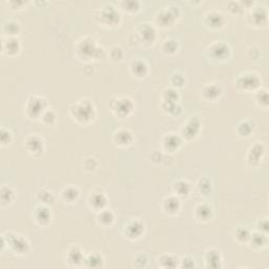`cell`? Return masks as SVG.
I'll use <instances>...</instances> for the list:
<instances>
[{
    "mask_svg": "<svg viewBox=\"0 0 269 269\" xmlns=\"http://www.w3.org/2000/svg\"><path fill=\"white\" fill-rule=\"evenodd\" d=\"M247 245L254 251H262L268 246V234L256 231L252 232L251 238L248 240Z\"/></svg>",
    "mask_w": 269,
    "mask_h": 269,
    "instance_id": "83f0119b",
    "label": "cell"
},
{
    "mask_svg": "<svg viewBox=\"0 0 269 269\" xmlns=\"http://www.w3.org/2000/svg\"><path fill=\"white\" fill-rule=\"evenodd\" d=\"M24 148L29 155L39 158L46 152V141L38 134H30L24 139Z\"/></svg>",
    "mask_w": 269,
    "mask_h": 269,
    "instance_id": "4fadbf2b",
    "label": "cell"
},
{
    "mask_svg": "<svg viewBox=\"0 0 269 269\" xmlns=\"http://www.w3.org/2000/svg\"><path fill=\"white\" fill-rule=\"evenodd\" d=\"M201 98L208 102H216L218 101L223 95V89L220 85L216 82H211V84H206L200 90Z\"/></svg>",
    "mask_w": 269,
    "mask_h": 269,
    "instance_id": "7402d4cb",
    "label": "cell"
},
{
    "mask_svg": "<svg viewBox=\"0 0 269 269\" xmlns=\"http://www.w3.org/2000/svg\"><path fill=\"white\" fill-rule=\"evenodd\" d=\"M251 234H252V231L248 230L247 227L238 226L237 229L234 231V240L241 245H244V244L247 245L248 240H250L251 238Z\"/></svg>",
    "mask_w": 269,
    "mask_h": 269,
    "instance_id": "ab89813d",
    "label": "cell"
},
{
    "mask_svg": "<svg viewBox=\"0 0 269 269\" xmlns=\"http://www.w3.org/2000/svg\"><path fill=\"white\" fill-rule=\"evenodd\" d=\"M69 114L72 120L79 126H89L96 120L97 108L91 99L81 98L70 106Z\"/></svg>",
    "mask_w": 269,
    "mask_h": 269,
    "instance_id": "7a4b0ae2",
    "label": "cell"
},
{
    "mask_svg": "<svg viewBox=\"0 0 269 269\" xmlns=\"http://www.w3.org/2000/svg\"><path fill=\"white\" fill-rule=\"evenodd\" d=\"M107 56L113 61V62H120L124 58V51L121 46L119 45H113L109 48L107 51Z\"/></svg>",
    "mask_w": 269,
    "mask_h": 269,
    "instance_id": "ee69618b",
    "label": "cell"
},
{
    "mask_svg": "<svg viewBox=\"0 0 269 269\" xmlns=\"http://www.w3.org/2000/svg\"><path fill=\"white\" fill-rule=\"evenodd\" d=\"M50 108L49 100L40 95H31L24 105V112L27 118L32 121H40L41 116Z\"/></svg>",
    "mask_w": 269,
    "mask_h": 269,
    "instance_id": "5b68a950",
    "label": "cell"
},
{
    "mask_svg": "<svg viewBox=\"0 0 269 269\" xmlns=\"http://www.w3.org/2000/svg\"><path fill=\"white\" fill-rule=\"evenodd\" d=\"M235 87L239 92L253 94L262 88V79L255 72H244L236 78Z\"/></svg>",
    "mask_w": 269,
    "mask_h": 269,
    "instance_id": "9c48e42d",
    "label": "cell"
},
{
    "mask_svg": "<svg viewBox=\"0 0 269 269\" xmlns=\"http://www.w3.org/2000/svg\"><path fill=\"white\" fill-rule=\"evenodd\" d=\"M266 155V146L263 142H256L248 149L246 154V163L250 168H258L263 162Z\"/></svg>",
    "mask_w": 269,
    "mask_h": 269,
    "instance_id": "9a60e30c",
    "label": "cell"
},
{
    "mask_svg": "<svg viewBox=\"0 0 269 269\" xmlns=\"http://www.w3.org/2000/svg\"><path fill=\"white\" fill-rule=\"evenodd\" d=\"M172 190L174 195L180 199H186L192 193V185L186 179H178L173 183Z\"/></svg>",
    "mask_w": 269,
    "mask_h": 269,
    "instance_id": "f1b7e54d",
    "label": "cell"
},
{
    "mask_svg": "<svg viewBox=\"0 0 269 269\" xmlns=\"http://www.w3.org/2000/svg\"><path fill=\"white\" fill-rule=\"evenodd\" d=\"M254 99L256 105L259 108L267 109L268 108V91L267 89L261 88L256 93H254Z\"/></svg>",
    "mask_w": 269,
    "mask_h": 269,
    "instance_id": "7bdbcfd3",
    "label": "cell"
},
{
    "mask_svg": "<svg viewBox=\"0 0 269 269\" xmlns=\"http://www.w3.org/2000/svg\"><path fill=\"white\" fill-rule=\"evenodd\" d=\"M203 259L206 268L220 269L223 267V255L217 247H209L204 253Z\"/></svg>",
    "mask_w": 269,
    "mask_h": 269,
    "instance_id": "d6986e66",
    "label": "cell"
},
{
    "mask_svg": "<svg viewBox=\"0 0 269 269\" xmlns=\"http://www.w3.org/2000/svg\"><path fill=\"white\" fill-rule=\"evenodd\" d=\"M120 10L123 12H127L129 14H135L138 13L141 9V4L137 0H124L119 4Z\"/></svg>",
    "mask_w": 269,
    "mask_h": 269,
    "instance_id": "b9f144b4",
    "label": "cell"
},
{
    "mask_svg": "<svg viewBox=\"0 0 269 269\" xmlns=\"http://www.w3.org/2000/svg\"><path fill=\"white\" fill-rule=\"evenodd\" d=\"M134 134L131 130L121 128L113 134V142L118 148H129L134 142Z\"/></svg>",
    "mask_w": 269,
    "mask_h": 269,
    "instance_id": "484cf974",
    "label": "cell"
},
{
    "mask_svg": "<svg viewBox=\"0 0 269 269\" xmlns=\"http://www.w3.org/2000/svg\"><path fill=\"white\" fill-rule=\"evenodd\" d=\"M161 109L167 115L176 117L182 113L183 107L181 102H161Z\"/></svg>",
    "mask_w": 269,
    "mask_h": 269,
    "instance_id": "f35d334b",
    "label": "cell"
},
{
    "mask_svg": "<svg viewBox=\"0 0 269 269\" xmlns=\"http://www.w3.org/2000/svg\"><path fill=\"white\" fill-rule=\"evenodd\" d=\"M20 30H22V27H20V24L14 19L7 20V22L3 25V37H18Z\"/></svg>",
    "mask_w": 269,
    "mask_h": 269,
    "instance_id": "8d00e7d4",
    "label": "cell"
},
{
    "mask_svg": "<svg viewBox=\"0 0 269 269\" xmlns=\"http://www.w3.org/2000/svg\"><path fill=\"white\" fill-rule=\"evenodd\" d=\"M146 230V223L140 218H131L124 224L122 233L129 241L134 242L140 240L143 237Z\"/></svg>",
    "mask_w": 269,
    "mask_h": 269,
    "instance_id": "7c38bea8",
    "label": "cell"
},
{
    "mask_svg": "<svg viewBox=\"0 0 269 269\" xmlns=\"http://www.w3.org/2000/svg\"><path fill=\"white\" fill-rule=\"evenodd\" d=\"M86 255L87 254L82 250L81 246L78 244H72L66 253V263L68 266L73 268L84 267Z\"/></svg>",
    "mask_w": 269,
    "mask_h": 269,
    "instance_id": "2e32d148",
    "label": "cell"
},
{
    "mask_svg": "<svg viewBox=\"0 0 269 269\" xmlns=\"http://www.w3.org/2000/svg\"><path fill=\"white\" fill-rule=\"evenodd\" d=\"M257 231L267 234V232H268V218L267 217L258 220V222H257Z\"/></svg>",
    "mask_w": 269,
    "mask_h": 269,
    "instance_id": "11a10c76",
    "label": "cell"
},
{
    "mask_svg": "<svg viewBox=\"0 0 269 269\" xmlns=\"http://www.w3.org/2000/svg\"><path fill=\"white\" fill-rule=\"evenodd\" d=\"M184 140L180 136V134L171 132L165 134L162 138L161 146H162V151L167 154H175L179 152V150L182 148Z\"/></svg>",
    "mask_w": 269,
    "mask_h": 269,
    "instance_id": "e0dca14e",
    "label": "cell"
},
{
    "mask_svg": "<svg viewBox=\"0 0 269 269\" xmlns=\"http://www.w3.org/2000/svg\"><path fill=\"white\" fill-rule=\"evenodd\" d=\"M23 49L22 41L18 37H3L2 53L8 57H15L20 54Z\"/></svg>",
    "mask_w": 269,
    "mask_h": 269,
    "instance_id": "44dd1931",
    "label": "cell"
},
{
    "mask_svg": "<svg viewBox=\"0 0 269 269\" xmlns=\"http://www.w3.org/2000/svg\"><path fill=\"white\" fill-rule=\"evenodd\" d=\"M179 50H180V43L178 39L174 37L167 38L165 40H163V43L161 44L162 53L168 56L176 55L179 52Z\"/></svg>",
    "mask_w": 269,
    "mask_h": 269,
    "instance_id": "d590c367",
    "label": "cell"
},
{
    "mask_svg": "<svg viewBox=\"0 0 269 269\" xmlns=\"http://www.w3.org/2000/svg\"><path fill=\"white\" fill-rule=\"evenodd\" d=\"M130 73L136 79H144L150 73V67L148 62L142 58H136L131 61Z\"/></svg>",
    "mask_w": 269,
    "mask_h": 269,
    "instance_id": "4316f807",
    "label": "cell"
},
{
    "mask_svg": "<svg viewBox=\"0 0 269 269\" xmlns=\"http://www.w3.org/2000/svg\"><path fill=\"white\" fill-rule=\"evenodd\" d=\"M181 96L177 89L172 87L164 89L161 94V101L162 102H180Z\"/></svg>",
    "mask_w": 269,
    "mask_h": 269,
    "instance_id": "60d3db41",
    "label": "cell"
},
{
    "mask_svg": "<svg viewBox=\"0 0 269 269\" xmlns=\"http://www.w3.org/2000/svg\"><path fill=\"white\" fill-rule=\"evenodd\" d=\"M233 50L226 41L217 40L212 43L205 50V55L210 60L215 62H225L232 57Z\"/></svg>",
    "mask_w": 269,
    "mask_h": 269,
    "instance_id": "30bf717a",
    "label": "cell"
},
{
    "mask_svg": "<svg viewBox=\"0 0 269 269\" xmlns=\"http://www.w3.org/2000/svg\"><path fill=\"white\" fill-rule=\"evenodd\" d=\"M133 36L135 38V44L142 48H151L157 41V28L151 23L138 24L134 29Z\"/></svg>",
    "mask_w": 269,
    "mask_h": 269,
    "instance_id": "8992f818",
    "label": "cell"
},
{
    "mask_svg": "<svg viewBox=\"0 0 269 269\" xmlns=\"http://www.w3.org/2000/svg\"><path fill=\"white\" fill-rule=\"evenodd\" d=\"M106 265V259L99 252H91L86 255L85 265L87 268H103Z\"/></svg>",
    "mask_w": 269,
    "mask_h": 269,
    "instance_id": "d6a6232c",
    "label": "cell"
},
{
    "mask_svg": "<svg viewBox=\"0 0 269 269\" xmlns=\"http://www.w3.org/2000/svg\"><path fill=\"white\" fill-rule=\"evenodd\" d=\"M202 131V121L197 117L186 120L180 129V136L184 141L195 140Z\"/></svg>",
    "mask_w": 269,
    "mask_h": 269,
    "instance_id": "5bb4252c",
    "label": "cell"
},
{
    "mask_svg": "<svg viewBox=\"0 0 269 269\" xmlns=\"http://www.w3.org/2000/svg\"><path fill=\"white\" fill-rule=\"evenodd\" d=\"M40 121L43 122L46 127H52L55 126L56 122H57V114L55 113L54 110H52L51 108H49L44 115L41 116Z\"/></svg>",
    "mask_w": 269,
    "mask_h": 269,
    "instance_id": "7dc6e473",
    "label": "cell"
},
{
    "mask_svg": "<svg viewBox=\"0 0 269 269\" xmlns=\"http://www.w3.org/2000/svg\"><path fill=\"white\" fill-rule=\"evenodd\" d=\"M121 14L112 4H105L98 8L94 13V20L100 27L107 29H114L121 24Z\"/></svg>",
    "mask_w": 269,
    "mask_h": 269,
    "instance_id": "277c9868",
    "label": "cell"
},
{
    "mask_svg": "<svg viewBox=\"0 0 269 269\" xmlns=\"http://www.w3.org/2000/svg\"><path fill=\"white\" fill-rule=\"evenodd\" d=\"M203 23L211 30H221L227 25L225 15L218 10H211L204 15Z\"/></svg>",
    "mask_w": 269,
    "mask_h": 269,
    "instance_id": "ac0fdd59",
    "label": "cell"
},
{
    "mask_svg": "<svg viewBox=\"0 0 269 269\" xmlns=\"http://www.w3.org/2000/svg\"><path fill=\"white\" fill-rule=\"evenodd\" d=\"M157 265L160 268L164 269H175L179 268V262L180 258L173 254H161L157 257Z\"/></svg>",
    "mask_w": 269,
    "mask_h": 269,
    "instance_id": "4dcf8cb0",
    "label": "cell"
},
{
    "mask_svg": "<svg viewBox=\"0 0 269 269\" xmlns=\"http://www.w3.org/2000/svg\"><path fill=\"white\" fill-rule=\"evenodd\" d=\"M197 190L202 196H210L214 192V183L208 177H201L197 182Z\"/></svg>",
    "mask_w": 269,
    "mask_h": 269,
    "instance_id": "74e56055",
    "label": "cell"
},
{
    "mask_svg": "<svg viewBox=\"0 0 269 269\" xmlns=\"http://www.w3.org/2000/svg\"><path fill=\"white\" fill-rule=\"evenodd\" d=\"M36 198H37V201L39 202V204H45L48 206L54 204V202H55L54 194L48 190H41L40 192H38Z\"/></svg>",
    "mask_w": 269,
    "mask_h": 269,
    "instance_id": "bcb514c9",
    "label": "cell"
},
{
    "mask_svg": "<svg viewBox=\"0 0 269 269\" xmlns=\"http://www.w3.org/2000/svg\"><path fill=\"white\" fill-rule=\"evenodd\" d=\"M136 105L132 98L128 96H116L110 101L112 114L119 119H128L135 112Z\"/></svg>",
    "mask_w": 269,
    "mask_h": 269,
    "instance_id": "52a82bcc",
    "label": "cell"
},
{
    "mask_svg": "<svg viewBox=\"0 0 269 269\" xmlns=\"http://www.w3.org/2000/svg\"><path fill=\"white\" fill-rule=\"evenodd\" d=\"M150 262V256L146 252H139L134 259V266L136 268H146Z\"/></svg>",
    "mask_w": 269,
    "mask_h": 269,
    "instance_id": "c3c4849f",
    "label": "cell"
},
{
    "mask_svg": "<svg viewBox=\"0 0 269 269\" xmlns=\"http://www.w3.org/2000/svg\"><path fill=\"white\" fill-rule=\"evenodd\" d=\"M246 23L257 29L266 27L268 23L267 8L264 5L254 3L251 8H247Z\"/></svg>",
    "mask_w": 269,
    "mask_h": 269,
    "instance_id": "8fae6325",
    "label": "cell"
},
{
    "mask_svg": "<svg viewBox=\"0 0 269 269\" xmlns=\"http://www.w3.org/2000/svg\"><path fill=\"white\" fill-rule=\"evenodd\" d=\"M161 209L163 213L167 214L168 216H176L180 213L182 209L181 199L174 194L167 196L162 200Z\"/></svg>",
    "mask_w": 269,
    "mask_h": 269,
    "instance_id": "603a6c76",
    "label": "cell"
},
{
    "mask_svg": "<svg viewBox=\"0 0 269 269\" xmlns=\"http://www.w3.org/2000/svg\"><path fill=\"white\" fill-rule=\"evenodd\" d=\"M256 130V124L253 120H241L236 127V133L241 138H250Z\"/></svg>",
    "mask_w": 269,
    "mask_h": 269,
    "instance_id": "1f68e13d",
    "label": "cell"
},
{
    "mask_svg": "<svg viewBox=\"0 0 269 269\" xmlns=\"http://www.w3.org/2000/svg\"><path fill=\"white\" fill-rule=\"evenodd\" d=\"M227 10H229L232 14H236V15L244 13V8L242 7V4L237 2H231L227 4Z\"/></svg>",
    "mask_w": 269,
    "mask_h": 269,
    "instance_id": "f5cc1de1",
    "label": "cell"
},
{
    "mask_svg": "<svg viewBox=\"0 0 269 269\" xmlns=\"http://www.w3.org/2000/svg\"><path fill=\"white\" fill-rule=\"evenodd\" d=\"M170 84L172 88L177 89V90L183 88L186 84V78H185L184 73L179 72V71L174 72L170 77Z\"/></svg>",
    "mask_w": 269,
    "mask_h": 269,
    "instance_id": "f6af8a7d",
    "label": "cell"
},
{
    "mask_svg": "<svg viewBox=\"0 0 269 269\" xmlns=\"http://www.w3.org/2000/svg\"><path fill=\"white\" fill-rule=\"evenodd\" d=\"M7 250L18 257H25L31 253L32 246L30 241L25 236L15 232H7L2 235L0 252L4 254Z\"/></svg>",
    "mask_w": 269,
    "mask_h": 269,
    "instance_id": "3957f363",
    "label": "cell"
},
{
    "mask_svg": "<svg viewBox=\"0 0 269 269\" xmlns=\"http://www.w3.org/2000/svg\"><path fill=\"white\" fill-rule=\"evenodd\" d=\"M96 220L100 226L105 227V229H108V227L113 226V224L115 223L116 216H115L113 211H111L109 209H105V210H102V211L97 213Z\"/></svg>",
    "mask_w": 269,
    "mask_h": 269,
    "instance_id": "836d02e7",
    "label": "cell"
},
{
    "mask_svg": "<svg viewBox=\"0 0 269 269\" xmlns=\"http://www.w3.org/2000/svg\"><path fill=\"white\" fill-rule=\"evenodd\" d=\"M108 203H109V197L107 193L98 189L91 192L88 199V204L90 206V209L92 211H95L96 213L107 209Z\"/></svg>",
    "mask_w": 269,
    "mask_h": 269,
    "instance_id": "ffe728a7",
    "label": "cell"
},
{
    "mask_svg": "<svg viewBox=\"0 0 269 269\" xmlns=\"http://www.w3.org/2000/svg\"><path fill=\"white\" fill-rule=\"evenodd\" d=\"M75 54L80 61L88 64V62H93L105 58L107 56V51L94 37L85 36L76 43Z\"/></svg>",
    "mask_w": 269,
    "mask_h": 269,
    "instance_id": "6da1fadb",
    "label": "cell"
},
{
    "mask_svg": "<svg viewBox=\"0 0 269 269\" xmlns=\"http://www.w3.org/2000/svg\"><path fill=\"white\" fill-rule=\"evenodd\" d=\"M99 165V162L98 160L93 157V156H90V157H87L84 161V167H85V170L88 171V172H94L97 170Z\"/></svg>",
    "mask_w": 269,
    "mask_h": 269,
    "instance_id": "816d5d0a",
    "label": "cell"
},
{
    "mask_svg": "<svg viewBox=\"0 0 269 269\" xmlns=\"http://www.w3.org/2000/svg\"><path fill=\"white\" fill-rule=\"evenodd\" d=\"M28 3H25V2H18V3H16V2H10L9 3V5L10 6H13V5H15V7L13 8V10H16V7L18 8V10H22V9H20V8H23L25 5H27Z\"/></svg>",
    "mask_w": 269,
    "mask_h": 269,
    "instance_id": "9f6ffc18",
    "label": "cell"
},
{
    "mask_svg": "<svg viewBox=\"0 0 269 269\" xmlns=\"http://www.w3.org/2000/svg\"><path fill=\"white\" fill-rule=\"evenodd\" d=\"M16 199L15 191L9 185H3L0 189V204L2 208H9Z\"/></svg>",
    "mask_w": 269,
    "mask_h": 269,
    "instance_id": "e575fe53",
    "label": "cell"
},
{
    "mask_svg": "<svg viewBox=\"0 0 269 269\" xmlns=\"http://www.w3.org/2000/svg\"><path fill=\"white\" fill-rule=\"evenodd\" d=\"M52 212L50 206L45 204H38L33 212V218L37 225L41 227H47L51 224L52 221Z\"/></svg>",
    "mask_w": 269,
    "mask_h": 269,
    "instance_id": "cb8c5ba5",
    "label": "cell"
},
{
    "mask_svg": "<svg viewBox=\"0 0 269 269\" xmlns=\"http://www.w3.org/2000/svg\"><path fill=\"white\" fill-rule=\"evenodd\" d=\"M261 56V51L257 46H252L247 49V57L251 59H258Z\"/></svg>",
    "mask_w": 269,
    "mask_h": 269,
    "instance_id": "db71d44e",
    "label": "cell"
},
{
    "mask_svg": "<svg viewBox=\"0 0 269 269\" xmlns=\"http://www.w3.org/2000/svg\"><path fill=\"white\" fill-rule=\"evenodd\" d=\"M80 197V191L75 185H67L60 193V200L66 204H75Z\"/></svg>",
    "mask_w": 269,
    "mask_h": 269,
    "instance_id": "f546056e",
    "label": "cell"
},
{
    "mask_svg": "<svg viewBox=\"0 0 269 269\" xmlns=\"http://www.w3.org/2000/svg\"><path fill=\"white\" fill-rule=\"evenodd\" d=\"M215 215V210L213 205L208 202L199 203L194 211L195 219L200 223H209Z\"/></svg>",
    "mask_w": 269,
    "mask_h": 269,
    "instance_id": "d4e9b609",
    "label": "cell"
},
{
    "mask_svg": "<svg viewBox=\"0 0 269 269\" xmlns=\"http://www.w3.org/2000/svg\"><path fill=\"white\" fill-rule=\"evenodd\" d=\"M196 267H197L196 260L193 257H191V256H183L182 258H180L179 268L193 269V268H196Z\"/></svg>",
    "mask_w": 269,
    "mask_h": 269,
    "instance_id": "f907efd6",
    "label": "cell"
},
{
    "mask_svg": "<svg viewBox=\"0 0 269 269\" xmlns=\"http://www.w3.org/2000/svg\"><path fill=\"white\" fill-rule=\"evenodd\" d=\"M181 16V10L178 6L172 4L158 11L155 15V25L160 29H170L175 26Z\"/></svg>",
    "mask_w": 269,
    "mask_h": 269,
    "instance_id": "ba28073f",
    "label": "cell"
},
{
    "mask_svg": "<svg viewBox=\"0 0 269 269\" xmlns=\"http://www.w3.org/2000/svg\"><path fill=\"white\" fill-rule=\"evenodd\" d=\"M13 133L9 129L3 127L2 132H0V142H2V147H9L13 142Z\"/></svg>",
    "mask_w": 269,
    "mask_h": 269,
    "instance_id": "681fc988",
    "label": "cell"
}]
</instances>
